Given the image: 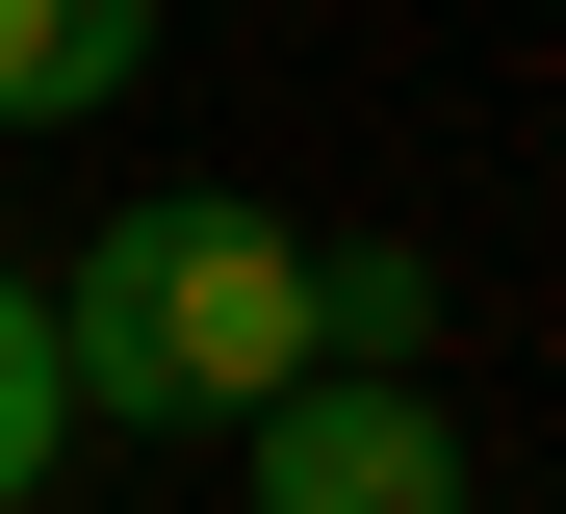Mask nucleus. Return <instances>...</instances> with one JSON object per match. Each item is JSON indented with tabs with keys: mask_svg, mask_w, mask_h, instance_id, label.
<instances>
[{
	"mask_svg": "<svg viewBox=\"0 0 566 514\" xmlns=\"http://www.w3.org/2000/svg\"><path fill=\"white\" fill-rule=\"evenodd\" d=\"M77 463V411H52V308H27V258H0V514H27Z\"/></svg>",
	"mask_w": 566,
	"mask_h": 514,
	"instance_id": "obj_4",
	"label": "nucleus"
},
{
	"mask_svg": "<svg viewBox=\"0 0 566 514\" xmlns=\"http://www.w3.org/2000/svg\"><path fill=\"white\" fill-rule=\"evenodd\" d=\"M27 308H52V411L77 438H258V411L310 386V232H283L258 180L104 206Z\"/></svg>",
	"mask_w": 566,
	"mask_h": 514,
	"instance_id": "obj_1",
	"label": "nucleus"
},
{
	"mask_svg": "<svg viewBox=\"0 0 566 514\" xmlns=\"http://www.w3.org/2000/svg\"><path fill=\"white\" fill-rule=\"evenodd\" d=\"M232 514H463V411L438 386H283L232 438Z\"/></svg>",
	"mask_w": 566,
	"mask_h": 514,
	"instance_id": "obj_2",
	"label": "nucleus"
},
{
	"mask_svg": "<svg viewBox=\"0 0 566 514\" xmlns=\"http://www.w3.org/2000/svg\"><path fill=\"white\" fill-rule=\"evenodd\" d=\"M155 77V0H0V129H104Z\"/></svg>",
	"mask_w": 566,
	"mask_h": 514,
	"instance_id": "obj_3",
	"label": "nucleus"
}]
</instances>
